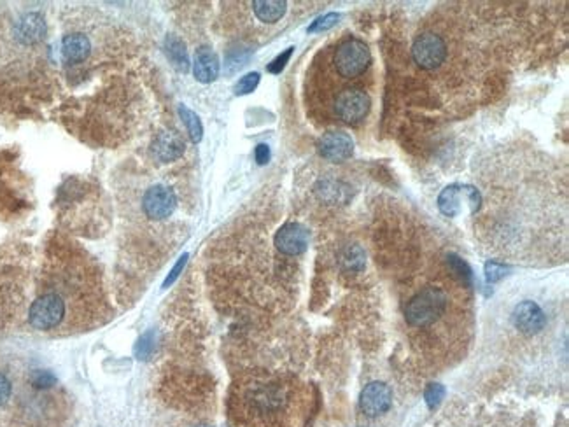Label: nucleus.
<instances>
[{"instance_id": "2eb2a0df", "label": "nucleus", "mask_w": 569, "mask_h": 427, "mask_svg": "<svg viewBox=\"0 0 569 427\" xmlns=\"http://www.w3.org/2000/svg\"><path fill=\"white\" fill-rule=\"evenodd\" d=\"M315 194L328 205H342L350 200V186L336 179H322L315 184Z\"/></svg>"}, {"instance_id": "c85d7f7f", "label": "nucleus", "mask_w": 569, "mask_h": 427, "mask_svg": "<svg viewBox=\"0 0 569 427\" xmlns=\"http://www.w3.org/2000/svg\"><path fill=\"white\" fill-rule=\"evenodd\" d=\"M292 51H295V48H288L284 53H281V55H279L277 58H275L274 62H272L270 65H268V72H272V74H281L282 70H284L286 63H288L289 58H291Z\"/></svg>"}, {"instance_id": "a878e982", "label": "nucleus", "mask_w": 569, "mask_h": 427, "mask_svg": "<svg viewBox=\"0 0 569 427\" xmlns=\"http://www.w3.org/2000/svg\"><path fill=\"white\" fill-rule=\"evenodd\" d=\"M30 382L35 389H49L53 387L56 383V378L53 373L46 371V369H39V371H33L32 376H30Z\"/></svg>"}, {"instance_id": "2f4dec72", "label": "nucleus", "mask_w": 569, "mask_h": 427, "mask_svg": "<svg viewBox=\"0 0 569 427\" xmlns=\"http://www.w3.org/2000/svg\"><path fill=\"white\" fill-rule=\"evenodd\" d=\"M254 156L259 165H267L268 161H270V147H268L267 144H259V146L256 147Z\"/></svg>"}, {"instance_id": "473e14b6", "label": "nucleus", "mask_w": 569, "mask_h": 427, "mask_svg": "<svg viewBox=\"0 0 569 427\" xmlns=\"http://www.w3.org/2000/svg\"><path fill=\"white\" fill-rule=\"evenodd\" d=\"M197 427H208V426H197Z\"/></svg>"}, {"instance_id": "39448f33", "label": "nucleus", "mask_w": 569, "mask_h": 427, "mask_svg": "<svg viewBox=\"0 0 569 427\" xmlns=\"http://www.w3.org/2000/svg\"><path fill=\"white\" fill-rule=\"evenodd\" d=\"M370 97L361 88H345L336 95L335 112L343 123L358 124L368 116L370 112Z\"/></svg>"}, {"instance_id": "6ab92c4d", "label": "nucleus", "mask_w": 569, "mask_h": 427, "mask_svg": "<svg viewBox=\"0 0 569 427\" xmlns=\"http://www.w3.org/2000/svg\"><path fill=\"white\" fill-rule=\"evenodd\" d=\"M252 9H254L258 19L265 23H275L286 15L288 4L284 0H256L252 2Z\"/></svg>"}, {"instance_id": "1a4fd4ad", "label": "nucleus", "mask_w": 569, "mask_h": 427, "mask_svg": "<svg viewBox=\"0 0 569 427\" xmlns=\"http://www.w3.org/2000/svg\"><path fill=\"white\" fill-rule=\"evenodd\" d=\"M390 405H393V392H390L389 385H386L384 382H372L363 389L359 406L365 415H382L390 408Z\"/></svg>"}, {"instance_id": "6e6552de", "label": "nucleus", "mask_w": 569, "mask_h": 427, "mask_svg": "<svg viewBox=\"0 0 569 427\" xmlns=\"http://www.w3.org/2000/svg\"><path fill=\"white\" fill-rule=\"evenodd\" d=\"M142 207L146 216L151 217L154 221H161L167 219L168 216H172L177 207V198H175L174 191L167 186H158L149 187L144 194L142 200Z\"/></svg>"}, {"instance_id": "f8f14e48", "label": "nucleus", "mask_w": 569, "mask_h": 427, "mask_svg": "<svg viewBox=\"0 0 569 427\" xmlns=\"http://www.w3.org/2000/svg\"><path fill=\"white\" fill-rule=\"evenodd\" d=\"M318 147L321 156L333 161V163H342V161L349 160L354 153V142L343 132L326 133V135L321 137Z\"/></svg>"}, {"instance_id": "5701e85b", "label": "nucleus", "mask_w": 569, "mask_h": 427, "mask_svg": "<svg viewBox=\"0 0 569 427\" xmlns=\"http://www.w3.org/2000/svg\"><path fill=\"white\" fill-rule=\"evenodd\" d=\"M445 398V387L442 383H429L424 391V399H426V405L429 406L431 410L438 408L440 403Z\"/></svg>"}, {"instance_id": "9d476101", "label": "nucleus", "mask_w": 569, "mask_h": 427, "mask_svg": "<svg viewBox=\"0 0 569 427\" xmlns=\"http://www.w3.org/2000/svg\"><path fill=\"white\" fill-rule=\"evenodd\" d=\"M308 231L298 223H288L275 235V247L286 256H299L308 247Z\"/></svg>"}, {"instance_id": "393cba45", "label": "nucleus", "mask_w": 569, "mask_h": 427, "mask_svg": "<svg viewBox=\"0 0 569 427\" xmlns=\"http://www.w3.org/2000/svg\"><path fill=\"white\" fill-rule=\"evenodd\" d=\"M340 16L336 12H328V15L321 16V18L315 19L311 26H308V33H315V32H326V30L333 28V26L338 23Z\"/></svg>"}, {"instance_id": "0eeeda50", "label": "nucleus", "mask_w": 569, "mask_h": 427, "mask_svg": "<svg viewBox=\"0 0 569 427\" xmlns=\"http://www.w3.org/2000/svg\"><path fill=\"white\" fill-rule=\"evenodd\" d=\"M481 196L477 187L466 186V184H452L447 186L445 190L438 196V208L443 216L456 217L461 212L463 203L470 205L471 212H477L480 207Z\"/></svg>"}, {"instance_id": "7c9ffc66", "label": "nucleus", "mask_w": 569, "mask_h": 427, "mask_svg": "<svg viewBox=\"0 0 569 427\" xmlns=\"http://www.w3.org/2000/svg\"><path fill=\"white\" fill-rule=\"evenodd\" d=\"M186 261H188V254L181 256V260L177 261V265H175L174 268H172L170 275H168L167 281L163 282V287H168V285H172L175 281H177V277H179V275H181V271H183V268L186 267Z\"/></svg>"}, {"instance_id": "412c9836", "label": "nucleus", "mask_w": 569, "mask_h": 427, "mask_svg": "<svg viewBox=\"0 0 569 427\" xmlns=\"http://www.w3.org/2000/svg\"><path fill=\"white\" fill-rule=\"evenodd\" d=\"M179 116L183 119L184 126H186L188 133H190L191 140L193 142H200L201 137H204V126H201V121L197 116V112L188 109L186 106H179Z\"/></svg>"}, {"instance_id": "f257e3e1", "label": "nucleus", "mask_w": 569, "mask_h": 427, "mask_svg": "<svg viewBox=\"0 0 569 427\" xmlns=\"http://www.w3.org/2000/svg\"><path fill=\"white\" fill-rule=\"evenodd\" d=\"M447 307H449L447 292L436 285H427L409 301L405 319L413 328H427L443 317Z\"/></svg>"}, {"instance_id": "4468645a", "label": "nucleus", "mask_w": 569, "mask_h": 427, "mask_svg": "<svg viewBox=\"0 0 569 427\" xmlns=\"http://www.w3.org/2000/svg\"><path fill=\"white\" fill-rule=\"evenodd\" d=\"M151 149H153L154 158L158 161L170 163V161L179 160L183 156L186 146H184V140L175 132H163L154 139Z\"/></svg>"}, {"instance_id": "dca6fc26", "label": "nucleus", "mask_w": 569, "mask_h": 427, "mask_svg": "<svg viewBox=\"0 0 569 427\" xmlns=\"http://www.w3.org/2000/svg\"><path fill=\"white\" fill-rule=\"evenodd\" d=\"M92 42L83 33H69L62 40V56L69 63H81L90 56Z\"/></svg>"}, {"instance_id": "aec40b11", "label": "nucleus", "mask_w": 569, "mask_h": 427, "mask_svg": "<svg viewBox=\"0 0 569 427\" xmlns=\"http://www.w3.org/2000/svg\"><path fill=\"white\" fill-rule=\"evenodd\" d=\"M340 265L345 271H352V274H358V271H363L366 267V254L358 244H350L345 245L340 252Z\"/></svg>"}, {"instance_id": "4be33fe9", "label": "nucleus", "mask_w": 569, "mask_h": 427, "mask_svg": "<svg viewBox=\"0 0 569 427\" xmlns=\"http://www.w3.org/2000/svg\"><path fill=\"white\" fill-rule=\"evenodd\" d=\"M447 265H449L450 270H452L454 274L461 278L463 284H466V285L473 284V271H471L470 265H468L466 261L461 260L459 256L449 254V258H447Z\"/></svg>"}, {"instance_id": "f03ea898", "label": "nucleus", "mask_w": 569, "mask_h": 427, "mask_svg": "<svg viewBox=\"0 0 569 427\" xmlns=\"http://www.w3.org/2000/svg\"><path fill=\"white\" fill-rule=\"evenodd\" d=\"M67 319V307L55 292L42 291L30 305L28 321L37 331L51 333L63 328Z\"/></svg>"}, {"instance_id": "c756f323", "label": "nucleus", "mask_w": 569, "mask_h": 427, "mask_svg": "<svg viewBox=\"0 0 569 427\" xmlns=\"http://www.w3.org/2000/svg\"><path fill=\"white\" fill-rule=\"evenodd\" d=\"M13 396V383L6 373L0 371V406H4L6 403L11 399Z\"/></svg>"}, {"instance_id": "ddd939ff", "label": "nucleus", "mask_w": 569, "mask_h": 427, "mask_svg": "<svg viewBox=\"0 0 569 427\" xmlns=\"http://www.w3.org/2000/svg\"><path fill=\"white\" fill-rule=\"evenodd\" d=\"M48 25L39 12H26L16 22L15 39L23 46H33L46 37Z\"/></svg>"}, {"instance_id": "a211bd4d", "label": "nucleus", "mask_w": 569, "mask_h": 427, "mask_svg": "<svg viewBox=\"0 0 569 427\" xmlns=\"http://www.w3.org/2000/svg\"><path fill=\"white\" fill-rule=\"evenodd\" d=\"M165 55H167L172 65L179 70V72H188L190 70V56H188L186 44H184L179 37L168 35L165 39Z\"/></svg>"}, {"instance_id": "9b49d317", "label": "nucleus", "mask_w": 569, "mask_h": 427, "mask_svg": "<svg viewBox=\"0 0 569 427\" xmlns=\"http://www.w3.org/2000/svg\"><path fill=\"white\" fill-rule=\"evenodd\" d=\"M513 324L515 328L518 329L524 335H536L547 324V317H545L543 310L540 308V305L534 303L531 300H525L522 303H518L517 307L513 308Z\"/></svg>"}, {"instance_id": "bb28decb", "label": "nucleus", "mask_w": 569, "mask_h": 427, "mask_svg": "<svg viewBox=\"0 0 569 427\" xmlns=\"http://www.w3.org/2000/svg\"><path fill=\"white\" fill-rule=\"evenodd\" d=\"M154 349V335L153 333H146L144 336H140L139 342L135 345V355L139 359H147L151 354H153Z\"/></svg>"}, {"instance_id": "cd10ccee", "label": "nucleus", "mask_w": 569, "mask_h": 427, "mask_svg": "<svg viewBox=\"0 0 569 427\" xmlns=\"http://www.w3.org/2000/svg\"><path fill=\"white\" fill-rule=\"evenodd\" d=\"M510 271V267L506 265H501L497 261H489L486 263V278L487 282H497L504 277V275Z\"/></svg>"}, {"instance_id": "20e7f679", "label": "nucleus", "mask_w": 569, "mask_h": 427, "mask_svg": "<svg viewBox=\"0 0 569 427\" xmlns=\"http://www.w3.org/2000/svg\"><path fill=\"white\" fill-rule=\"evenodd\" d=\"M370 62H372V55H370L368 46L359 39H347L345 42H342L336 48L335 58H333L336 72L345 79L361 76L368 69Z\"/></svg>"}, {"instance_id": "f3484780", "label": "nucleus", "mask_w": 569, "mask_h": 427, "mask_svg": "<svg viewBox=\"0 0 569 427\" xmlns=\"http://www.w3.org/2000/svg\"><path fill=\"white\" fill-rule=\"evenodd\" d=\"M193 74L200 83H212L219 74V58L212 49L200 48L195 55Z\"/></svg>"}, {"instance_id": "b1692460", "label": "nucleus", "mask_w": 569, "mask_h": 427, "mask_svg": "<svg viewBox=\"0 0 569 427\" xmlns=\"http://www.w3.org/2000/svg\"><path fill=\"white\" fill-rule=\"evenodd\" d=\"M259 79H261V77H259L258 72L247 74V76H244L237 83V86H235V93H237V95H247V93H252L256 88H258Z\"/></svg>"}, {"instance_id": "7ed1b4c3", "label": "nucleus", "mask_w": 569, "mask_h": 427, "mask_svg": "<svg viewBox=\"0 0 569 427\" xmlns=\"http://www.w3.org/2000/svg\"><path fill=\"white\" fill-rule=\"evenodd\" d=\"M247 408L254 415L259 417H274L284 410L288 396L286 391L274 382H258L252 383L245 391L244 396Z\"/></svg>"}, {"instance_id": "423d86ee", "label": "nucleus", "mask_w": 569, "mask_h": 427, "mask_svg": "<svg viewBox=\"0 0 569 427\" xmlns=\"http://www.w3.org/2000/svg\"><path fill=\"white\" fill-rule=\"evenodd\" d=\"M412 56L420 69L434 70L445 62L447 44L445 40L433 32L420 33L413 42Z\"/></svg>"}]
</instances>
